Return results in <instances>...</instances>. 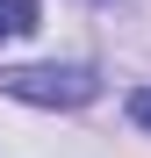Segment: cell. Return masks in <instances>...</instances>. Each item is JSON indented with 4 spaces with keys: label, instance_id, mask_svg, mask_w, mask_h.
<instances>
[{
    "label": "cell",
    "instance_id": "cell-1",
    "mask_svg": "<svg viewBox=\"0 0 151 158\" xmlns=\"http://www.w3.org/2000/svg\"><path fill=\"white\" fill-rule=\"evenodd\" d=\"M0 94L29 101V108H86L101 94V79L86 65H7L0 72Z\"/></svg>",
    "mask_w": 151,
    "mask_h": 158
},
{
    "label": "cell",
    "instance_id": "cell-2",
    "mask_svg": "<svg viewBox=\"0 0 151 158\" xmlns=\"http://www.w3.org/2000/svg\"><path fill=\"white\" fill-rule=\"evenodd\" d=\"M36 29V0H0V43H22Z\"/></svg>",
    "mask_w": 151,
    "mask_h": 158
},
{
    "label": "cell",
    "instance_id": "cell-3",
    "mask_svg": "<svg viewBox=\"0 0 151 158\" xmlns=\"http://www.w3.org/2000/svg\"><path fill=\"white\" fill-rule=\"evenodd\" d=\"M130 115H137V122L151 129V86H137V94H130Z\"/></svg>",
    "mask_w": 151,
    "mask_h": 158
}]
</instances>
